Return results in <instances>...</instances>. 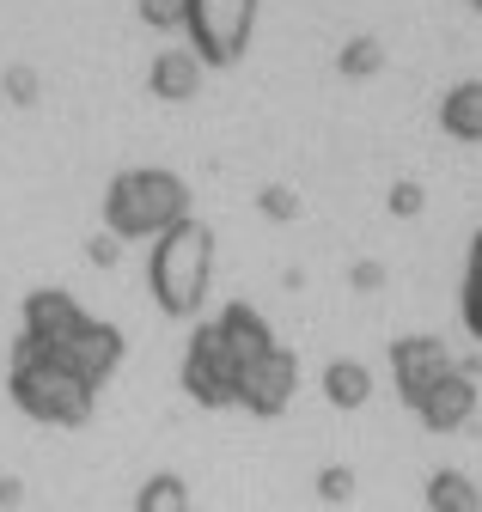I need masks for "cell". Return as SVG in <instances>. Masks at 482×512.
<instances>
[{"instance_id": "cell-1", "label": "cell", "mask_w": 482, "mask_h": 512, "mask_svg": "<svg viewBox=\"0 0 482 512\" xmlns=\"http://www.w3.org/2000/svg\"><path fill=\"white\" fill-rule=\"evenodd\" d=\"M19 342L49 354V360H62L68 372H80L92 391L123 366V330L98 324V317L74 293H62V287H37L25 299V336Z\"/></svg>"}, {"instance_id": "cell-2", "label": "cell", "mask_w": 482, "mask_h": 512, "mask_svg": "<svg viewBox=\"0 0 482 512\" xmlns=\"http://www.w3.org/2000/svg\"><path fill=\"white\" fill-rule=\"evenodd\" d=\"M275 330L269 317L245 299H232L220 317H208V324L190 336L184 348V391L202 403V409H238V372H245V360L257 348H269Z\"/></svg>"}, {"instance_id": "cell-3", "label": "cell", "mask_w": 482, "mask_h": 512, "mask_svg": "<svg viewBox=\"0 0 482 512\" xmlns=\"http://www.w3.org/2000/svg\"><path fill=\"white\" fill-rule=\"evenodd\" d=\"M177 220H190V183L159 165H129L104 189V226L116 238H159Z\"/></svg>"}, {"instance_id": "cell-4", "label": "cell", "mask_w": 482, "mask_h": 512, "mask_svg": "<svg viewBox=\"0 0 482 512\" xmlns=\"http://www.w3.org/2000/svg\"><path fill=\"white\" fill-rule=\"evenodd\" d=\"M7 391H13V403L31 415V421H43V427H86L92 421V403H98V391L80 378V372H68L62 360H49V354H37V348H13V372H7Z\"/></svg>"}, {"instance_id": "cell-5", "label": "cell", "mask_w": 482, "mask_h": 512, "mask_svg": "<svg viewBox=\"0 0 482 512\" xmlns=\"http://www.w3.org/2000/svg\"><path fill=\"white\" fill-rule=\"evenodd\" d=\"M208 275H214V238L196 220H177L171 232H159L153 256H147V281L159 311L171 317H196L208 299Z\"/></svg>"}, {"instance_id": "cell-6", "label": "cell", "mask_w": 482, "mask_h": 512, "mask_svg": "<svg viewBox=\"0 0 482 512\" xmlns=\"http://www.w3.org/2000/svg\"><path fill=\"white\" fill-rule=\"evenodd\" d=\"M251 25H257V0H184V31L202 68H232L251 49Z\"/></svg>"}, {"instance_id": "cell-7", "label": "cell", "mask_w": 482, "mask_h": 512, "mask_svg": "<svg viewBox=\"0 0 482 512\" xmlns=\"http://www.w3.org/2000/svg\"><path fill=\"white\" fill-rule=\"evenodd\" d=\"M293 384H299L293 354H287L281 342H269V348H257V354L245 360V372H238V409L257 415V421H275V415L293 403Z\"/></svg>"}, {"instance_id": "cell-8", "label": "cell", "mask_w": 482, "mask_h": 512, "mask_svg": "<svg viewBox=\"0 0 482 512\" xmlns=\"http://www.w3.org/2000/svg\"><path fill=\"white\" fill-rule=\"evenodd\" d=\"M446 372H452V348L440 336H403V342H391V378H397V397L409 409L428 397Z\"/></svg>"}, {"instance_id": "cell-9", "label": "cell", "mask_w": 482, "mask_h": 512, "mask_svg": "<svg viewBox=\"0 0 482 512\" xmlns=\"http://www.w3.org/2000/svg\"><path fill=\"white\" fill-rule=\"evenodd\" d=\"M470 415H476V384H470V372H458V366L415 403V421L428 427V433H458V427H470Z\"/></svg>"}, {"instance_id": "cell-10", "label": "cell", "mask_w": 482, "mask_h": 512, "mask_svg": "<svg viewBox=\"0 0 482 512\" xmlns=\"http://www.w3.org/2000/svg\"><path fill=\"white\" fill-rule=\"evenodd\" d=\"M147 86H153V98H165V104H190V98L202 92V55H196V49H159L153 68H147Z\"/></svg>"}, {"instance_id": "cell-11", "label": "cell", "mask_w": 482, "mask_h": 512, "mask_svg": "<svg viewBox=\"0 0 482 512\" xmlns=\"http://www.w3.org/2000/svg\"><path fill=\"white\" fill-rule=\"evenodd\" d=\"M440 128L464 147H482V80H458L440 98Z\"/></svg>"}, {"instance_id": "cell-12", "label": "cell", "mask_w": 482, "mask_h": 512, "mask_svg": "<svg viewBox=\"0 0 482 512\" xmlns=\"http://www.w3.org/2000/svg\"><path fill=\"white\" fill-rule=\"evenodd\" d=\"M318 384H324V397H330L336 409H367V397H373V366H360V360H330Z\"/></svg>"}, {"instance_id": "cell-13", "label": "cell", "mask_w": 482, "mask_h": 512, "mask_svg": "<svg viewBox=\"0 0 482 512\" xmlns=\"http://www.w3.org/2000/svg\"><path fill=\"white\" fill-rule=\"evenodd\" d=\"M428 512H482V488L464 470H434L428 476Z\"/></svg>"}, {"instance_id": "cell-14", "label": "cell", "mask_w": 482, "mask_h": 512, "mask_svg": "<svg viewBox=\"0 0 482 512\" xmlns=\"http://www.w3.org/2000/svg\"><path fill=\"white\" fill-rule=\"evenodd\" d=\"M336 68H342L348 80H373V74L385 68V43H379V37H348L342 55H336Z\"/></svg>"}, {"instance_id": "cell-15", "label": "cell", "mask_w": 482, "mask_h": 512, "mask_svg": "<svg viewBox=\"0 0 482 512\" xmlns=\"http://www.w3.org/2000/svg\"><path fill=\"white\" fill-rule=\"evenodd\" d=\"M135 512H190V488L177 482V476H153L135 500Z\"/></svg>"}, {"instance_id": "cell-16", "label": "cell", "mask_w": 482, "mask_h": 512, "mask_svg": "<svg viewBox=\"0 0 482 512\" xmlns=\"http://www.w3.org/2000/svg\"><path fill=\"white\" fill-rule=\"evenodd\" d=\"M464 324H470V336L482 342V232H476V244H470V269H464Z\"/></svg>"}, {"instance_id": "cell-17", "label": "cell", "mask_w": 482, "mask_h": 512, "mask_svg": "<svg viewBox=\"0 0 482 512\" xmlns=\"http://www.w3.org/2000/svg\"><path fill=\"white\" fill-rule=\"evenodd\" d=\"M141 19L153 31H184V0H141Z\"/></svg>"}, {"instance_id": "cell-18", "label": "cell", "mask_w": 482, "mask_h": 512, "mask_svg": "<svg viewBox=\"0 0 482 512\" xmlns=\"http://www.w3.org/2000/svg\"><path fill=\"white\" fill-rule=\"evenodd\" d=\"M421 208H428V196H421V183H391V214H397V220H415Z\"/></svg>"}, {"instance_id": "cell-19", "label": "cell", "mask_w": 482, "mask_h": 512, "mask_svg": "<svg viewBox=\"0 0 482 512\" xmlns=\"http://www.w3.org/2000/svg\"><path fill=\"white\" fill-rule=\"evenodd\" d=\"M318 494H324V500H348V494H354V470H342V464H330V470L318 476Z\"/></svg>"}, {"instance_id": "cell-20", "label": "cell", "mask_w": 482, "mask_h": 512, "mask_svg": "<svg viewBox=\"0 0 482 512\" xmlns=\"http://www.w3.org/2000/svg\"><path fill=\"white\" fill-rule=\"evenodd\" d=\"M7 98L13 104H37V74L31 68H7Z\"/></svg>"}, {"instance_id": "cell-21", "label": "cell", "mask_w": 482, "mask_h": 512, "mask_svg": "<svg viewBox=\"0 0 482 512\" xmlns=\"http://www.w3.org/2000/svg\"><path fill=\"white\" fill-rule=\"evenodd\" d=\"M263 214H269V220H293V214H299L293 189H263Z\"/></svg>"}, {"instance_id": "cell-22", "label": "cell", "mask_w": 482, "mask_h": 512, "mask_svg": "<svg viewBox=\"0 0 482 512\" xmlns=\"http://www.w3.org/2000/svg\"><path fill=\"white\" fill-rule=\"evenodd\" d=\"M92 263H116V232H104V238H92Z\"/></svg>"}, {"instance_id": "cell-23", "label": "cell", "mask_w": 482, "mask_h": 512, "mask_svg": "<svg viewBox=\"0 0 482 512\" xmlns=\"http://www.w3.org/2000/svg\"><path fill=\"white\" fill-rule=\"evenodd\" d=\"M379 281H385L379 263H354V287H379Z\"/></svg>"}, {"instance_id": "cell-24", "label": "cell", "mask_w": 482, "mask_h": 512, "mask_svg": "<svg viewBox=\"0 0 482 512\" xmlns=\"http://www.w3.org/2000/svg\"><path fill=\"white\" fill-rule=\"evenodd\" d=\"M0 506H19V482H0Z\"/></svg>"}, {"instance_id": "cell-25", "label": "cell", "mask_w": 482, "mask_h": 512, "mask_svg": "<svg viewBox=\"0 0 482 512\" xmlns=\"http://www.w3.org/2000/svg\"><path fill=\"white\" fill-rule=\"evenodd\" d=\"M470 7H476V13H482V0H470Z\"/></svg>"}]
</instances>
